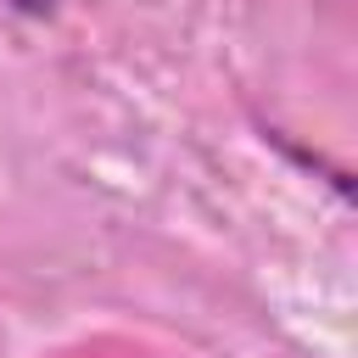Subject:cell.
<instances>
[{
    "label": "cell",
    "instance_id": "obj_1",
    "mask_svg": "<svg viewBox=\"0 0 358 358\" xmlns=\"http://www.w3.org/2000/svg\"><path fill=\"white\" fill-rule=\"evenodd\" d=\"M17 17H34V22H50L56 17V0H6Z\"/></svg>",
    "mask_w": 358,
    "mask_h": 358
}]
</instances>
